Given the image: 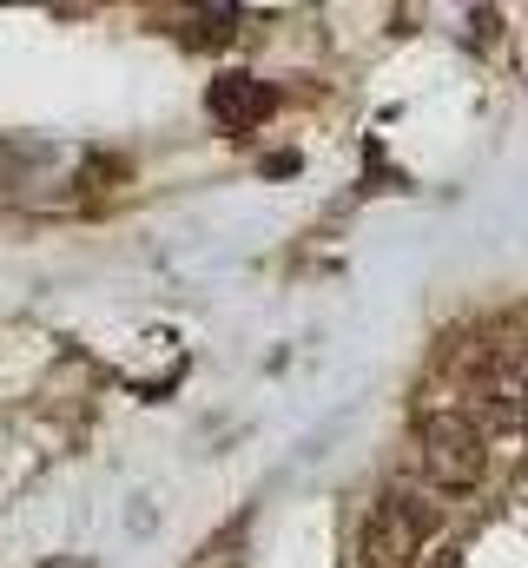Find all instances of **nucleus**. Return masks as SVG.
<instances>
[{
    "instance_id": "obj_3",
    "label": "nucleus",
    "mask_w": 528,
    "mask_h": 568,
    "mask_svg": "<svg viewBox=\"0 0 528 568\" xmlns=\"http://www.w3.org/2000/svg\"><path fill=\"white\" fill-rule=\"evenodd\" d=\"M205 106H212V120L219 126H232V133H252L271 120V106H277V93L252 80V73H219L212 80V93H205Z\"/></svg>"
},
{
    "instance_id": "obj_1",
    "label": "nucleus",
    "mask_w": 528,
    "mask_h": 568,
    "mask_svg": "<svg viewBox=\"0 0 528 568\" xmlns=\"http://www.w3.org/2000/svg\"><path fill=\"white\" fill-rule=\"evenodd\" d=\"M436 509L423 503V496H409V489H390L377 509H370V523H364V562H416L423 556V542L436 536Z\"/></svg>"
},
{
    "instance_id": "obj_4",
    "label": "nucleus",
    "mask_w": 528,
    "mask_h": 568,
    "mask_svg": "<svg viewBox=\"0 0 528 568\" xmlns=\"http://www.w3.org/2000/svg\"><path fill=\"white\" fill-rule=\"evenodd\" d=\"M225 568H238V562H225Z\"/></svg>"
},
{
    "instance_id": "obj_2",
    "label": "nucleus",
    "mask_w": 528,
    "mask_h": 568,
    "mask_svg": "<svg viewBox=\"0 0 528 568\" xmlns=\"http://www.w3.org/2000/svg\"><path fill=\"white\" fill-rule=\"evenodd\" d=\"M416 456H423V469L436 483L463 489V483L483 476V429L469 424V417H429V424L416 429Z\"/></svg>"
}]
</instances>
